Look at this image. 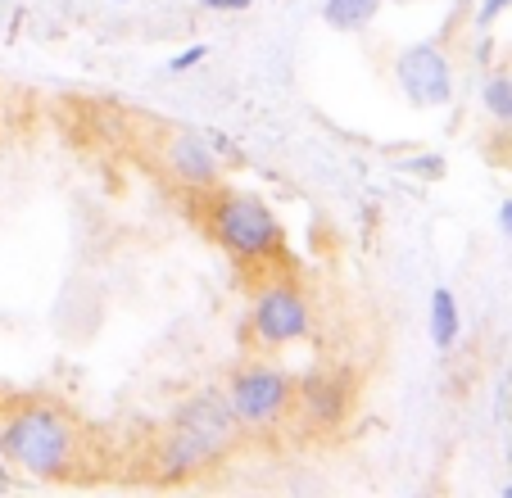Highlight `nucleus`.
<instances>
[{
    "label": "nucleus",
    "mask_w": 512,
    "mask_h": 498,
    "mask_svg": "<svg viewBox=\"0 0 512 498\" xmlns=\"http://www.w3.org/2000/svg\"><path fill=\"white\" fill-rule=\"evenodd\" d=\"M508 5H512V0H485V5H481V14H476V23H481V28H485V23H494L503 10H508Z\"/></svg>",
    "instance_id": "obj_14"
},
{
    "label": "nucleus",
    "mask_w": 512,
    "mask_h": 498,
    "mask_svg": "<svg viewBox=\"0 0 512 498\" xmlns=\"http://www.w3.org/2000/svg\"><path fill=\"white\" fill-rule=\"evenodd\" d=\"M0 449L32 476H64L73 467V426L50 408H23L5 422Z\"/></svg>",
    "instance_id": "obj_2"
},
{
    "label": "nucleus",
    "mask_w": 512,
    "mask_h": 498,
    "mask_svg": "<svg viewBox=\"0 0 512 498\" xmlns=\"http://www.w3.org/2000/svg\"><path fill=\"white\" fill-rule=\"evenodd\" d=\"M499 227H503V231H508V236H512V200H508V204H503V209H499Z\"/></svg>",
    "instance_id": "obj_16"
},
{
    "label": "nucleus",
    "mask_w": 512,
    "mask_h": 498,
    "mask_svg": "<svg viewBox=\"0 0 512 498\" xmlns=\"http://www.w3.org/2000/svg\"><path fill=\"white\" fill-rule=\"evenodd\" d=\"M300 399H304V408H309V422H313V426L340 422V394H331L327 381H304Z\"/></svg>",
    "instance_id": "obj_10"
},
{
    "label": "nucleus",
    "mask_w": 512,
    "mask_h": 498,
    "mask_svg": "<svg viewBox=\"0 0 512 498\" xmlns=\"http://www.w3.org/2000/svg\"><path fill=\"white\" fill-rule=\"evenodd\" d=\"M377 10H381V0H327V5H322V19L336 32H358L377 19Z\"/></svg>",
    "instance_id": "obj_8"
},
{
    "label": "nucleus",
    "mask_w": 512,
    "mask_h": 498,
    "mask_svg": "<svg viewBox=\"0 0 512 498\" xmlns=\"http://www.w3.org/2000/svg\"><path fill=\"white\" fill-rule=\"evenodd\" d=\"M200 5H209V10H250L254 0H200Z\"/></svg>",
    "instance_id": "obj_15"
},
{
    "label": "nucleus",
    "mask_w": 512,
    "mask_h": 498,
    "mask_svg": "<svg viewBox=\"0 0 512 498\" xmlns=\"http://www.w3.org/2000/svg\"><path fill=\"white\" fill-rule=\"evenodd\" d=\"M204 55H209V46H191V50H182V55H177L168 68H173V73H186V68H195Z\"/></svg>",
    "instance_id": "obj_13"
},
{
    "label": "nucleus",
    "mask_w": 512,
    "mask_h": 498,
    "mask_svg": "<svg viewBox=\"0 0 512 498\" xmlns=\"http://www.w3.org/2000/svg\"><path fill=\"white\" fill-rule=\"evenodd\" d=\"M395 77H399V87H404V96L413 100L417 109L449 105V96H454L449 59H445V50L431 46V41H417V46L399 50V59H395Z\"/></svg>",
    "instance_id": "obj_4"
},
{
    "label": "nucleus",
    "mask_w": 512,
    "mask_h": 498,
    "mask_svg": "<svg viewBox=\"0 0 512 498\" xmlns=\"http://www.w3.org/2000/svg\"><path fill=\"white\" fill-rule=\"evenodd\" d=\"M254 336L263 345H290V340L309 336V304L300 299V290L277 286L254 304Z\"/></svg>",
    "instance_id": "obj_6"
},
{
    "label": "nucleus",
    "mask_w": 512,
    "mask_h": 498,
    "mask_svg": "<svg viewBox=\"0 0 512 498\" xmlns=\"http://www.w3.org/2000/svg\"><path fill=\"white\" fill-rule=\"evenodd\" d=\"M485 109L499 123H512V77H494L490 87H485Z\"/></svg>",
    "instance_id": "obj_11"
},
{
    "label": "nucleus",
    "mask_w": 512,
    "mask_h": 498,
    "mask_svg": "<svg viewBox=\"0 0 512 498\" xmlns=\"http://www.w3.org/2000/svg\"><path fill=\"white\" fill-rule=\"evenodd\" d=\"M232 440H236V412H232V403L204 394V399L186 403L182 422H177L173 440H168L164 458H159V462H164L159 471H164L168 480L186 476V471H200V467H209V462L218 458V453H223Z\"/></svg>",
    "instance_id": "obj_1"
},
{
    "label": "nucleus",
    "mask_w": 512,
    "mask_h": 498,
    "mask_svg": "<svg viewBox=\"0 0 512 498\" xmlns=\"http://www.w3.org/2000/svg\"><path fill=\"white\" fill-rule=\"evenodd\" d=\"M290 394H295V381H290L286 372H277V367H250V372H241L232 381V412L236 422L245 426H272L286 412Z\"/></svg>",
    "instance_id": "obj_5"
},
{
    "label": "nucleus",
    "mask_w": 512,
    "mask_h": 498,
    "mask_svg": "<svg viewBox=\"0 0 512 498\" xmlns=\"http://www.w3.org/2000/svg\"><path fill=\"white\" fill-rule=\"evenodd\" d=\"M431 340H435V349H454L458 345V304L445 286L431 295Z\"/></svg>",
    "instance_id": "obj_9"
},
{
    "label": "nucleus",
    "mask_w": 512,
    "mask_h": 498,
    "mask_svg": "<svg viewBox=\"0 0 512 498\" xmlns=\"http://www.w3.org/2000/svg\"><path fill=\"white\" fill-rule=\"evenodd\" d=\"M164 168L177 177V182H186V186H213V177H218V163H213L209 145H204L200 136H191V132H173V136H168Z\"/></svg>",
    "instance_id": "obj_7"
},
{
    "label": "nucleus",
    "mask_w": 512,
    "mask_h": 498,
    "mask_svg": "<svg viewBox=\"0 0 512 498\" xmlns=\"http://www.w3.org/2000/svg\"><path fill=\"white\" fill-rule=\"evenodd\" d=\"M404 168L408 173H417V177H440L445 173V159H440V154H426V159H408Z\"/></svg>",
    "instance_id": "obj_12"
},
{
    "label": "nucleus",
    "mask_w": 512,
    "mask_h": 498,
    "mask_svg": "<svg viewBox=\"0 0 512 498\" xmlns=\"http://www.w3.org/2000/svg\"><path fill=\"white\" fill-rule=\"evenodd\" d=\"M218 236L232 254L241 259H263L281 245V227L272 218V209L254 195H232V200L218 204Z\"/></svg>",
    "instance_id": "obj_3"
}]
</instances>
